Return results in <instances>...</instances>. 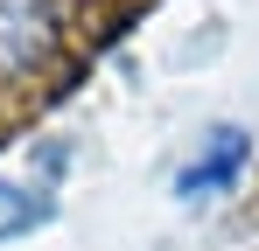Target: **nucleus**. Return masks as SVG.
Listing matches in <instances>:
<instances>
[{
	"mask_svg": "<svg viewBox=\"0 0 259 251\" xmlns=\"http://www.w3.org/2000/svg\"><path fill=\"white\" fill-rule=\"evenodd\" d=\"M238 154H245V133H217V140H210V161L189 167L175 189H182V196H210V189H224V181L238 174Z\"/></svg>",
	"mask_w": 259,
	"mask_h": 251,
	"instance_id": "f03ea898",
	"label": "nucleus"
},
{
	"mask_svg": "<svg viewBox=\"0 0 259 251\" xmlns=\"http://www.w3.org/2000/svg\"><path fill=\"white\" fill-rule=\"evenodd\" d=\"M56 42V7L49 0H0V70L35 63Z\"/></svg>",
	"mask_w": 259,
	"mask_h": 251,
	"instance_id": "f257e3e1",
	"label": "nucleus"
}]
</instances>
